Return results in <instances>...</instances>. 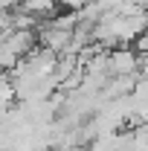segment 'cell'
<instances>
[{
	"label": "cell",
	"instance_id": "1",
	"mask_svg": "<svg viewBox=\"0 0 148 151\" xmlns=\"http://www.w3.org/2000/svg\"><path fill=\"white\" fill-rule=\"evenodd\" d=\"M111 67L116 70V73H128L131 67H134V52H128V50H122V52H113Z\"/></svg>",
	"mask_w": 148,
	"mask_h": 151
}]
</instances>
